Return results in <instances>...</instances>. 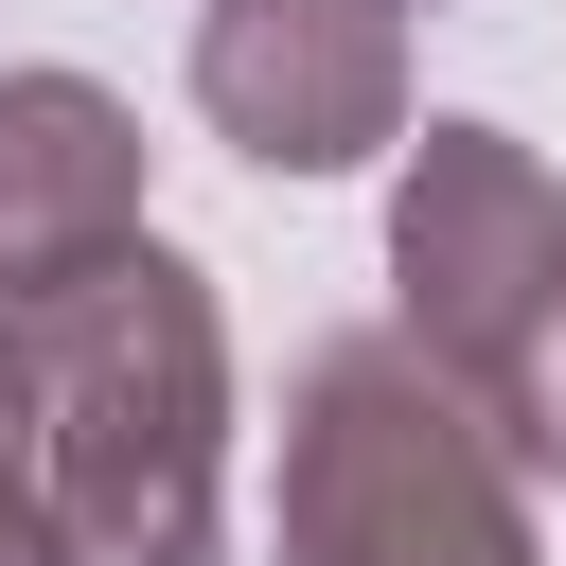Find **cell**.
I'll return each mask as SVG.
<instances>
[{
  "label": "cell",
  "instance_id": "1",
  "mask_svg": "<svg viewBox=\"0 0 566 566\" xmlns=\"http://www.w3.org/2000/svg\"><path fill=\"white\" fill-rule=\"evenodd\" d=\"M71 566H230V318L142 230L35 301H0Z\"/></svg>",
  "mask_w": 566,
  "mask_h": 566
},
{
  "label": "cell",
  "instance_id": "6",
  "mask_svg": "<svg viewBox=\"0 0 566 566\" xmlns=\"http://www.w3.org/2000/svg\"><path fill=\"white\" fill-rule=\"evenodd\" d=\"M0 566H71V513H53V460H35V389H18V336H0Z\"/></svg>",
  "mask_w": 566,
  "mask_h": 566
},
{
  "label": "cell",
  "instance_id": "3",
  "mask_svg": "<svg viewBox=\"0 0 566 566\" xmlns=\"http://www.w3.org/2000/svg\"><path fill=\"white\" fill-rule=\"evenodd\" d=\"M389 301L407 336L513 424L548 318H566V177L513 142V124H424L407 177H389Z\"/></svg>",
  "mask_w": 566,
  "mask_h": 566
},
{
  "label": "cell",
  "instance_id": "4",
  "mask_svg": "<svg viewBox=\"0 0 566 566\" xmlns=\"http://www.w3.org/2000/svg\"><path fill=\"white\" fill-rule=\"evenodd\" d=\"M195 106L265 177H354L407 142V0H212Z\"/></svg>",
  "mask_w": 566,
  "mask_h": 566
},
{
  "label": "cell",
  "instance_id": "5",
  "mask_svg": "<svg viewBox=\"0 0 566 566\" xmlns=\"http://www.w3.org/2000/svg\"><path fill=\"white\" fill-rule=\"evenodd\" d=\"M142 248V106L88 71H0V301Z\"/></svg>",
  "mask_w": 566,
  "mask_h": 566
},
{
  "label": "cell",
  "instance_id": "2",
  "mask_svg": "<svg viewBox=\"0 0 566 566\" xmlns=\"http://www.w3.org/2000/svg\"><path fill=\"white\" fill-rule=\"evenodd\" d=\"M513 424L424 336H318L283 371V566H548Z\"/></svg>",
  "mask_w": 566,
  "mask_h": 566
},
{
  "label": "cell",
  "instance_id": "7",
  "mask_svg": "<svg viewBox=\"0 0 566 566\" xmlns=\"http://www.w3.org/2000/svg\"><path fill=\"white\" fill-rule=\"evenodd\" d=\"M513 460L566 478V318H548V354H531V389H513Z\"/></svg>",
  "mask_w": 566,
  "mask_h": 566
}]
</instances>
